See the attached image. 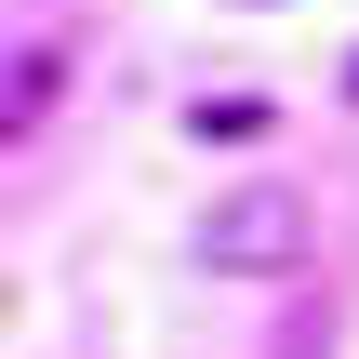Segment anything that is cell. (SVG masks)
<instances>
[{"label": "cell", "mask_w": 359, "mask_h": 359, "mask_svg": "<svg viewBox=\"0 0 359 359\" xmlns=\"http://www.w3.org/2000/svg\"><path fill=\"white\" fill-rule=\"evenodd\" d=\"M293 253H306V200H293V187H240V200L200 213V266H226V280L293 266Z\"/></svg>", "instance_id": "cell-1"}, {"label": "cell", "mask_w": 359, "mask_h": 359, "mask_svg": "<svg viewBox=\"0 0 359 359\" xmlns=\"http://www.w3.org/2000/svg\"><path fill=\"white\" fill-rule=\"evenodd\" d=\"M0 107H13V133L53 107V40H13V93H0Z\"/></svg>", "instance_id": "cell-2"}]
</instances>
